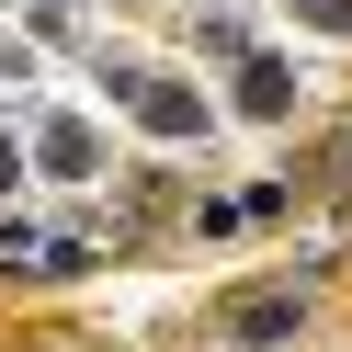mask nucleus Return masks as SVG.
I'll list each match as a JSON object with an SVG mask.
<instances>
[{
  "instance_id": "f257e3e1",
  "label": "nucleus",
  "mask_w": 352,
  "mask_h": 352,
  "mask_svg": "<svg viewBox=\"0 0 352 352\" xmlns=\"http://www.w3.org/2000/svg\"><path fill=\"white\" fill-rule=\"evenodd\" d=\"M125 102H137V114L160 125V137H205V114H193L182 91H160V80H125Z\"/></svg>"
},
{
  "instance_id": "f03ea898",
  "label": "nucleus",
  "mask_w": 352,
  "mask_h": 352,
  "mask_svg": "<svg viewBox=\"0 0 352 352\" xmlns=\"http://www.w3.org/2000/svg\"><path fill=\"white\" fill-rule=\"evenodd\" d=\"M273 329H296V296H250L239 307V341H273Z\"/></svg>"
}]
</instances>
